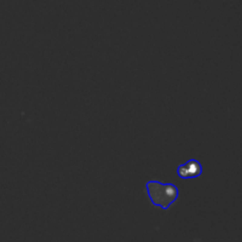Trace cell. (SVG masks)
Here are the masks:
<instances>
[{
  "mask_svg": "<svg viewBox=\"0 0 242 242\" xmlns=\"http://www.w3.org/2000/svg\"><path fill=\"white\" fill-rule=\"evenodd\" d=\"M147 191L152 204L163 209H167L178 197V190L175 185L155 181L148 183Z\"/></svg>",
  "mask_w": 242,
  "mask_h": 242,
  "instance_id": "obj_1",
  "label": "cell"
}]
</instances>
